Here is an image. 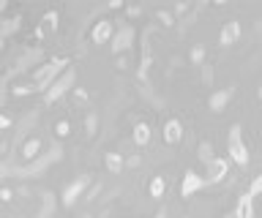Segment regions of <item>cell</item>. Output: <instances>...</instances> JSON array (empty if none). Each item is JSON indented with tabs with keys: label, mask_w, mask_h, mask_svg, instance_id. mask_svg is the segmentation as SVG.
Listing matches in <instances>:
<instances>
[{
	"label": "cell",
	"mask_w": 262,
	"mask_h": 218,
	"mask_svg": "<svg viewBox=\"0 0 262 218\" xmlns=\"http://www.w3.org/2000/svg\"><path fill=\"white\" fill-rule=\"evenodd\" d=\"M241 131H243L241 126H232V131H229V158H232L235 164L246 166L249 164V150H246V144L241 139Z\"/></svg>",
	"instance_id": "cell-1"
},
{
	"label": "cell",
	"mask_w": 262,
	"mask_h": 218,
	"mask_svg": "<svg viewBox=\"0 0 262 218\" xmlns=\"http://www.w3.org/2000/svg\"><path fill=\"white\" fill-rule=\"evenodd\" d=\"M63 66H69V60H63V58H55V60H49L44 68H38L36 71V85H47L49 79H52L57 71H60Z\"/></svg>",
	"instance_id": "cell-2"
},
{
	"label": "cell",
	"mask_w": 262,
	"mask_h": 218,
	"mask_svg": "<svg viewBox=\"0 0 262 218\" xmlns=\"http://www.w3.org/2000/svg\"><path fill=\"white\" fill-rule=\"evenodd\" d=\"M237 38H241V22H235V19H229L224 28H221V33H219V41L229 46V44H235Z\"/></svg>",
	"instance_id": "cell-3"
},
{
	"label": "cell",
	"mask_w": 262,
	"mask_h": 218,
	"mask_svg": "<svg viewBox=\"0 0 262 218\" xmlns=\"http://www.w3.org/2000/svg\"><path fill=\"white\" fill-rule=\"evenodd\" d=\"M202 185H205V180H202V177L196 175L194 169H188V172L183 175V188H180V191H183L186 197H191L194 191H200V188H202Z\"/></svg>",
	"instance_id": "cell-4"
},
{
	"label": "cell",
	"mask_w": 262,
	"mask_h": 218,
	"mask_svg": "<svg viewBox=\"0 0 262 218\" xmlns=\"http://www.w3.org/2000/svg\"><path fill=\"white\" fill-rule=\"evenodd\" d=\"M224 177H227V161L224 158H213L208 164V180L219 183V180H224Z\"/></svg>",
	"instance_id": "cell-5"
},
{
	"label": "cell",
	"mask_w": 262,
	"mask_h": 218,
	"mask_svg": "<svg viewBox=\"0 0 262 218\" xmlns=\"http://www.w3.org/2000/svg\"><path fill=\"white\" fill-rule=\"evenodd\" d=\"M69 85H71V71H69L66 77H60V79H57V82L52 85V90L47 93V104H52V101L60 99V95H63L66 90H69Z\"/></svg>",
	"instance_id": "cell-6"
},
{
	"label": "cell",
	"mask_w": 262,
	"mask_h": 218,
	"mask_svg": "<svg viewBox=\"0 0 262 218\" xmlns=\"http://www.w3.org/2000/svg\"><path fill=\"white\" fill-rule=\"evenodd\" d=\"M235 218H254L251 193H241V199H237V207H235Z\"/></svg>",
	"instance_id": "cell-7"
},
{
	"label": "cell",
	"mask_w": 262,
	"mask_h": 218,
	"mask_svg": "<svg viewBox=\"0 0 262 218\" xmlns=\"http://www.w3.org/2000/svg\"><path fill=\"white\" fill-rule=\"evenodd\" d=\"M85 185H88V177H79V180H74L69 188L63 191V202H66V205H71V202L82 193V188H85Z\"/></svg>",
	"instance_id": "cell-8"
},
{
	"label": "cell",
	"mask_w": 262,
	"mask_h": 218,
	"mask_svg": "<svg viewBox=\"0 0 262 218\" xmlns=\"http://www.w3.org/2000/svg\"><path fill=\"white\" fill-rule=\"evenodd\" d=\"M180 136H183V128H180L178 120H167V126H164V139H167L169 144L180 142Z\"/></svg>",
	"instance_id": "cell-9"
},
{
	"label": "cell",
	"mask_w": 262,
	"mask_h": 218,
	"mask_svg": "<svg viewBox=\"0 0 262 218\" xmlns=\"http://www.w3.org/2000/svg\"><path fill=\"white\" fill-rule=\"evenodd\" d=\"M110 36H112V22H110V19H101V22L93 28V41H96V44H104Z\"/></svg>",
	"instance_id": "cell-10"
},
{
	"label": "cell",
	"mask_w": 262,
	"mask_h": 218,
	"mask_svg": "<svg viewBox=\"0 0 262 218\" xmlns=\"http://www.w3.org/2000/svg\"><path fill=\"white\" fill-rule=\"evenodd\" d=\"M229 95H232V90H229V87H224V90H219V93H213V95H210V109H213V112H221V109L227 107Z\"/></svg>",
	"instance_id": "cell-11"
},
{
	"label": "cell",
	"mask_w": 262,
	"mask_h": 218,
	"mask_svg": "<svg viewBox=\"0 0 262 218\" xmlns=\"http://www.w3.org/2000/svg\"><path fill=\"white\" fill-rule=\"evenodd\" d=\"M150 126H147V123H137L134 126V142L137 144H147V142H150Z\"/></svg>",
	"instance_id": "cell-12"
},
{
	"label": "cell",
	"mask_w": 262,
	"mask_h": 218,
	"mask_svg": "<svg viewBox=\"0 0 262 218\" xmlns=\"http://www.w3.org/2000/svg\"><path fill=\"white\" fill-rule=\"evenodd\" d=\"M131 38H134V30H131V28H123V30H120V33H118V38H115V46H112V50H115V52H120V50H126V46H128V41H131Z\"/></svg>",
	"instance_id": "cell-13"
},
{
	"label": "cell",
	"mask_w": 262,
	"mask_h": 218,
	"mask_svg": "<svg viewBox=\"0 0 262 218\" xmlns=\"http://www.w3.org/2000/svg\"><path fill=\"white\" fill-rule=\"evenodd\" d=\"M164 188H167L164 177H153V180H150V197H153V199H161V197H164Z\"/></svg>",
	"instance_id": "cell-14"
},
{
	"label": "cell",
	"mask_w": 262,
	"mask_h": 218,
	"mask_svg": "<svg viewBox=\"0 0 262 218\" xmlns=\"http://www.w3.org/2000/svg\"><path fill=\"white\" fill-rule=\"evenodd\" d=\"M106 166H110L112 172H118V169L123 166V158L118 156V153H110V156H106Z\"/></svg>",
	"instance_id": "cell-15"
},
{
	"label": "cell",
	"mask_w": 262,
	"mask_h": 218,
	"mask_svg": "<svg viewBox=\"0 0 262 218\" xmlns=\"http://www.w3.org/2000/svg\"><path fill=\"white\" fill-rule=\"evenodd\" d=\"M69 131H71V123H69V120H60V123L55 126V134H57V136H69Z\"/></svg>",
	"instance_id": "cell-16"
},
{
	"label": "cell",
	"mask_w": 262,
	"mask_h": 218,
	"mask_svg": "<svg viewBox=\"0 0 262 218\" xmlns=\"http://www.w3.org/2000/svg\"><path fill=\"white\" fill-rule=\"evenodd\" d=\"M249 193H251V197H257V193H262V172H259L257 177H254V183H251Z\"/></svg>",
	"instance_id": "cell-17"
},
{
	"label": "cell",
	"mask_w": 262,
	"mask_h": 218,
	"mask_svg": "<svg viewBox=\"0 0 262 218\" xmlns=\"http://www.w3.org/2000/svg\"><path fill=\"white\" fill-rule=\"evenodd\" d=\"M202 58H205V50H202V46H194V50H191V60L202 63Z\"/></svg>",
	"instance_id": "cell-18"
},
{
	"label": "cell",
	"mask_w": 262,
	"mask_h": 218,
	"mask_svg": "<svg viewBox=\"0 0 262 218\" xmlns=\"http://www.w3.org/2000/svg\"><path fill=\"white\" fill-rule=\"evenodd\" d=\"M36 150H38V139H30V142H28V148H25V156H33Z\"/></svg>",
	"instance_id": "cell-19"
},
{
	"label": "cell",
	"mask_w": 262,
	"mask_h": 218,
	"mask_svg": "<svg viewBox=\"0 0 262 218\" xmlns=\"http://www.w3.org/2000/svg\"><path fill=\"white\" fill-rule=\"evenodd\" d=\"M0 126H3V128H8V126H11V117H8V115H3V117H0Z\"/></svg>",
	"instance_id": "cell-20"
},
{
	"label": "cell",
	"mask_w": 262,
	"mask_h": 218,
	"mask_svg": "<svg viewBox=\"0 0 262 218\" xmlns=\"http://www.w3.org/2000/svg\"><path fill=\"white\" fill-rule=\"evenodd\" d=\"M156 218H167V213H164V210H161V213H159V215H156Z\"/></svg>",
	"instance_id": "cell-21"
},
{
	"label": "cell",
	"mask_w": 262,
	"mask_h": 218,
	"mask_svg": "<svg viewBox=\"0 0 262 218\" xmlns=\"http://www.w3.org/2000/svg\"><path fill=\"white\" fill-rule=\"evenodd\" d=\"M259 99H262V87H259Z\"/></svg>",
	"instance_id": "cell-22"
}]
</instances>
